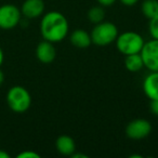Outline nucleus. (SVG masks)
<instances>
[{"label": "nucleus", "mask_w": 158, "mask_h": 158, "mask_svg": "<svg viewBox=\"0 0 158 158\" xmlns=\"http://www.w3.org/2000/svg\"><path fill=\"white\" fill-rule=\"evenodd\" d=\"M67 19L59 11H50L46 13L40 22V33L44 40L50 42H60L68 34Z\"/></svg>", "instance_id": "nucleus-1"}, {"label": "nucleus", "mask_w": 158, "mask_h": 158, "mask_svg": "<svg viewBox=\"0 0 158 158\" xmlns=\"http://www.w3.org/2000/svg\"><path fill=\"white\" fill-rule=\"evenodd\" d=\"M7 103L14 113H25L31 105V97L26 88L14 86L7 93Z\"/></svg>", "instance_id": "nucleus-2"}, {"label": "nucleus", "mask_w": 158, "mask_h": 158, "mask_svg": "<svg viewBox=\"0 0 158 158\" xmlns=\"http://www.w3.org/2000/svg\"><path fill=\"white\" fill-rule=\"evenodd\" d=\"M92 44L99 47H105L113 44L118 36V28L112 22H101L95 24L91 31Z\"/></svg>", "instance_id": "nucleus-3"}, {"label": "nucleus", "mask_w": 158, "mask_h": 158, "mask_svg": "<svg viewBox=\"0 0 158 158\" xmlns=\"http://www.w3.org/2000/svg\"><path fill=\"white\" fill-rule=\"evenodd\" d=\"M116 48L123 55L140 53L144 44V39L135 31H125L117 36Z\"/></svg>", "instance_id": "nucleus-4"}, {"label": "nucleus", "mask_w": 158, "mask_h": 158, "mask_svg": "<svg viewBox=\"0 0 158 158\" xmlns=\"http://www.w3.org/2000/svg\"><path fill=\"white\" fill-rule=\"evenodd\" d=\"M21 10L14 5H3L0 7V28L5 31L13 29L21 22Z\"/></svg>", "instance_id": "nucleus-5"}, {"label": "nucleus", "mask_w": 158, "mask_h": 158, "mask_svg": "<svg viewBox=\"0 0 158 158\" xmlns=\"http://www.w3.org/2000/svg\"><path fill=\"white\" fill-rule=\"evenodd\" d=\"M144 66L151 72H158V40L152 39L144 42L140 52Z\"/></svg>", "instance_id": "nucleus-6"}, {"label": "nucleus", "mask_w": 158, "mask_h": 158, "mask_svg": "<svg viewBox=\"0 0 158 158\" xmlns=\"http://www.w3.org/2000/svg\"><path fill=\"white\" fill-rule=\"evenodd\" d=\"M152 132V125L148 120L143 118L130 121L126 127V134L132 140H142Z\"/></svg>", "instance_id": "nucleus-7"}, {"label": "nucleus", "mask_w": 158, "mask_h": 158, "mask_svg": "<svg viewBox=\"0 0 158 158\" xmlns=\"http://www.w3.org/2000/svg\"><path fill=\"white\" fill-rule=\"evenodd\" d=\"M36 57L44 64L52 63L56 57V49L53 46V42L48 40L39 42L36 48Z\"/></svg>", "instance_id": "nucleus-8"}, {"label": "nucleus", "mask_w": 158, "mask_h": 158, "mask_svg": "<svg viewBox=\"0 0 158 158\" xmlns=\"http://www.w3.org/2000/svg\"><path fill=\"white\" fill-rule=\"evenodd\" d=\"M44 11V0H25L21 8V13L27 19L39 18Z\"/></svg>", "instance_id": "nucleus-9"}, {"label": "nucleus", "mask_w": 158, "mask_h": 158, "mask_svg": "<svg viewBox=\"0 0 158 158\" xmlns=\"http://www.w3.org/2000/svg\"><path fill=\"white\" fill-rule=\"evenodd\" d=\"M142 89L149 100L158 99V72H151L145 77Z\"/></svg>", "instance_id": "nucleus-10"}, {"label": "nucleus", "mask_w": 158, "mask_h": 158, "mask_svg": "<svg viewBox=\"0 0 158 158\" xmlns=\"http://www.w3.org/2000/svg\"><path fill=\"white\" fill-rule=\"evenodd\" d=\"M70 42L78 49H87L91 46V35L84 29H76L70 34Z\"/></svg>", "instance_id": "nucleus-11"}, {"label": "nucleus", "mask_w": 158, "mask_h": 158, "mask_svg": "<svg viewBox=\"0 0 158 158\" xmlns=\"http://www.w3.org/2000/svg\"><path fill=\"white\" fill-rule=\"evenodd\" d=\"M55 147L57 152L64 156H70L74 152H76L75 141L69 135H60L55 141Z\"/></svg>", "instance_id": "nucleus-12"}, {"label": "nucleus", "mask_w": 158, "mask_h": 158, "mask_svg": "<svg viewBox=\"0 0 158 158\" xmlns=\"http://www.w3.org/2000/svg\"><path fill=\"white\" fill-rule=\"evenodd\" d=\"M125 66L129 72H140L144 67V63H143L142 56L140 53H134V54L125 55Z\"/></svg>", "instance_id": "nucleus-13"}, {"label": "nucleus", "mask_w": 158, "mask_h": 158, "mask_svg": "<svg viewBox=\"0 0 158 158\" xmlns=\"http://www.w3.org/2000/svg\"><path fill=\"white\" fill-rule=\"evenodd\" d=\"M143 15L148 20L158 15V0H144L141 6Z\"/></svg>", "instance_id": "nucleus-14"}, {"label": "nucleus", "mask_w": 158, "mask_h": 158, "mask_svg": "<svg viewBox=\"0 0 158 158\" xmlns=\"http://www.w3.org/2000/svg\"><path fill=\"white\" fill-rule=\"evenodd\" d=\"M88 19L93 24L103 22L104 19H105V11L102 8V6H97V7L91 8L88 11Z\"/></svg>", "instance_id": "nucleus-15"}, {"label": "nucleus", "mask_w": 158, "mask_h": 158, "mask_svg": "<svg viewBox=\"0 0 158 158\" xmlns=\"http://www.w3.org/2000/svg\"><path fill=\"white\" fill-rule=\"evenodd\" d=\"M149 34H151L153 39L158 40V15H156L155 18L149 20Z\"/></svg>", "instance_id": "nucleus-16"}, {"label": "nucleus", "mask_w": 158, "mask_h": 158, "mask_svg": "<svg viewBox=\"0 0 158 158\" xmlns=\"http://www.w3.org/2000/svg\"><path fill=\"white\" fill-rule=\"evenodd\" d=\"M18 158H40V155L34 151H23L16 156Z\"/></svg>", "instance_id": "nucleus-17"}, {"label": "nucleus", "mask_w": 158, "mask_h": 158, "mask_svg": "<svg viewBox=\"0 0 158 158\" xmlns=\"http://www.w3.org/2000/svg\"><path fill=\"white\" fill-rule=\"evenodd\" d=\"M149 110L153 113L154 115L158 116V99L151 100V103H149Z\"/></svg>", "instance_id": "nucleus-18"}, {"label": "nucleus", "mask_w": 158, "mask_h": 158, "mask_svg": "<svg viewBox=\"0 0 158 158\" xmlns=\"http://www.w3.org/2000/svg\"><path fill=\"white\" fill-rule=\"evenodd\" d=\"M98 2L102 7H110L116 2V0H98Z\"/></svg>", "instance_id": "nucleus-19"}, {"label": "nucleus", "mask_w": 158, "mask_h": 158, "mask_svg": "<svg viewBox=\"0 0 158 158\" xmlns=\"http://www.w3.org/2000/svg\"><path fill=\"white\" fill-rule=\"evenodd\" d=\"M120 2L123 6H127V7H132V6L136 5L139 2V0H120Z\"/></svg>", "instance_id": "nucleus-20"}, {"label": "nucleus", "mask_w": 158, "mask_h": 158, "mask_svg": "<svg viewBox=\"0 0 158 158\" xmlns=\"http://www.w3.org/2000/svg\"><path fill=\"white\" fill-rule=\"evenodd\" d=\"M70 157L72 158H88V156L85 155V154H80V153H73L72 155H70Z\"/></svg>", "instance_id": "nucleus-21"}, {"label": "nucleus", "mask_w": 158, "mask_h": 158, "mask_svg": "<svg viewBox=\"0 0 158 158\" xmlns=\"http://www.w3.org/2000/svg\"><path fill=\"white\" fill-rule=\"evenodd\" d=\"M0 158H10V154H8L3 149H0Z\"/></svg>", "instance_id": "nucleus-22"}, {"label": "nucleus", "mask_w": 158, "mask_h": 158, "mask_svg": "<svg viewBox=\"0 0 158 158\" xmlns=\"http://www.w3.org/2000/svg\"><path fill=\"white\" fill-rule=\"evenodd\" d=\"M3 60H5V55H3V51H2V49L0 48V66L2 65Z\"/></svg>", "instance_id": "nucleus-23"}, {"label": "nucleus", "mask_w": 158, "mask_h": 158, "mask_svg": "<svg viewBox=\"0 0 158 158\" xmlns=\"http://www.w3.org/2000/svg\"><path fill=\"white\" fill-rule=\"evenodd\" d=\"M3 81H5V74H3L2 70L0 69V86L3 84Z\"/></svg>", "instance_id": "nucleus-24"}]
</instances>
